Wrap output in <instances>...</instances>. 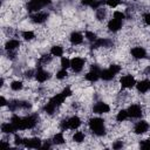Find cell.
<instances>
[{"label":"cell","instance_id":"obj_1","mask_svg":"<svg viewBox=\"0 0 150 150\" xmlns=\"http://www.w3.org/2000/svg\"><path fill=\"white\" fill-rule=\"evenodd\" d=\"M71 95V90H70V88H64L61 93H59V94H56L55 96H53L50 100H49V102L43 107V110L47 112V114H49V115H53L54 114V111L63 103V101L68 97V96H70Z\"/></svg>","mask_w":150,"mask_h":150},{"label":"cell","instance_id":"obj_2","mask_svg":"<svg viewBox=\"0 0 150 150\" xmlns=\"http://www.w3.org/2000/svg\"><path fill=\"white\" fill-rule=\"evenodd\" d=\"M39 121L38 115H29L26 117H20L18 115H13L11 117V122L15 125L18 130H26V129H32L36 125Z\"/></svg>","mask_w":150,"mask_h":150},{"label":"cell","instance_id":"obj_3","mask_svg":"<svg viewBox=\"0 0 150 150\" xmlns=\"http://www.w3.org/2000/svg\"><path fill=\"white\" fill-rule=\"evenodd\" d=\"M88 125H89V129L93 131V134H95L96 136L105 135V124H104V121L102 118L93 117L89 120Z\"/></svg>","mask_w":150,"mask_h":150},{"label":"cell","instance_id":"obj_4","mask_svg":"<svg viewBox=\"0 0 150 150\" xmlns=\"http://www.w3.org/2000/svg\"><path fill=\"white\" fill-rule=\"evenodd\" d=\"M80 125H81V120H80V117H77V116H71V117H69V118L63 120V121L61 122V124H60V128H61L62 130H68V129L75 130V129H77Z\"/></svg>","mask_w":150,"mask_h":150},{"label":"cell","instance_id":"obj_5","mask_svg":"<svg viewBox=\"0 0 150 150\" xmlns=\"http://www.w3.org/2000/svg\"><path fill=\"white\" fill-rule=\"evenodd\" d=\"M121 70V67L117 64H111L109 68L107 69H102L101 70V79L104 81H110L115 77V75Z\"/></svg>","mask_w":150,"mask_h":150},{"label":"cell","instance_id":"obj_6","mask_svg":"<svg viewBox=\"0 0 150 150\" xmlns=\"http://www.w3.org/2000/svg\"><path fill=\"white\" fill-rule=\"evenodd\" d=\"M101 68L97 66V64H93L91 66V68H90V70L87 73V75H86V80L87 81H89V82H95V81H97L100 77H101Z\"/></svg>","mask_w":150,"mask_h":150},{"label":"cell","instance_id":"obj_7","mask_svg":"<svg viewBox=\"0 0 150 150\" xmlns=\"http://www.w3.org/2000/svg\"><path fill=\"white\" fill-rule=\"evenodd\" d=\"M32 104L26 101H11L8 102V108L11 111H15L18 109H29Z\"/></svg>","mask_w":150,"mask_h":150},{"label":"cell","instance_id":"obj_8","mask_svg":"<svg viewBox=\"0 0 150 150\" xmlns=\"http://www.w3.org/2000/svg\"><path fill=\"white\" fill-rule=\"evenodd\" d=\"M120 82H121V86L123 88H127V89L132 88V87L136 86V80H135V77L132 75H124V76H122Z\"/></svg>","mask_w":150,"mask_h":150},{"label":"cell","instance_id":"obj_9","mask_svg":"<svg viewBox=\"0 0 150 150\" xmlns=\"http://www.w3.org/2000/svg\"><path fill=\"white\" fill-rule=\"evenodd\" d=\"M23 146L26 148H30V149H39L42 146L41 144V139L40 138H23Z\"/></svg>","mask_w":150,"mask_h":150},{"label":"cell","instance_id":"obj_10","mask_svg":"<svg viewBox=\"0 0 150 150\" xmlns=\"http://www.w3.org/2000/svg\"><path fill=\"white\" fill-rule=\"evenodd\" d=\"M84 67V60L82 57H74L73 60H70V68L75 71V73H80Z\"/></svg>","mask_w":150,"mask_h":150},{"label":"cell","instance_id":"obj_11","mask_svg":"<svg viewBox=\"0 0 150 150\" xmlns=\"http://www.w3.org/2000/svg\"><path fill=\"white\" fill-rule=\"evenodd\" d=\"M127 111H128L129 117H132V118H139L142 116V108L138 104H131L127 109Z\"/></svg>","mask_w":150,"mask_h":150},{"label":"cell","instance_id":"obj_12","mask_svg":"<svg viewBox=\"0 0 150 150\" xmlns=\"http://www.w3.org/2000/svg\"><path fill=\"white\" fill-rule=\"evenodd\" d=\"M109 110H110V107L104 102H97L93 108V111L95 114H105V112H109Z\"/></svg>","mask_w":150,"mask_h":150},{"label":"cell","instance_id":"obj_13","mask_svg":"<svg viewBox=\"0 0 150 150\" xmlns=\"http://www.w3.org/2000/svg\"><path fill=\"white\" fill-rule=\"evenodd\" d=\"M48 19V13L46 12H35L32 15V21L34 23H42Z\"/></svg>","mask_w":150,"mask_h":150},{"label":"cell","instance_id":"obj_14","mask_svg":"<svg viewBox=\"0 0 150 150\" xmlns=\"http://www.w3.org/2000/svg\"><path fill=\"white\" fill-rule=\"evenodd\" d=\"M148 129H149V124H148L145 121H139V122H137V123L135 124V127H134V131H135V134H137V135H141V134L146 132Z\"/></svg>","mask_w":150,"mask_h":150},{"label":"cell","instance_id":"obj_15","mask_svg":"<svg viewBox=\"0 0 150 150\" xmlns=\"http://www.w3.org/2000/svg\"><path fill=\"white\" fill-rule=\"evenodd\" d=\"M108 28L110 32H117L122 28V20L120 19H116V18H112L109 22H108Z\"/></svg>","mask_w":150,"mask_h":150},{"label":"cell","instance_id":"obj_16","mask_svg":"<svg viewBox=\"0 0 150 150\" xmlns=\"http://www.w3.org/2000/svg\"><path fill=\"white\" fill-rule=\"evenodd\" d=\"M49 76H50V74H49L47 70H45L43 68H41V67H39V69H38L36 73H35V77H36V80H38L39 82H45V81H47V80L49 79Z\"/></svg>","mask_w":150,"mask_h":150},{"label":"cell","instance_id":"obj_17","mask_svg":"<svg viewBox=\"0 0 150 150\" xmlns=\"http://www.w3.org/2000/svg\"><path fill=\"white\" fill-rule=\"evenodd\" d=\"M112 45V41L109 39H97L91 43L93 48H98V47H110Z\"/></svg>","mask_w":150,"mask_h":150},{"label":"cell","instance_id":"obj_18","mask_svg":"<svg viewBox=\"0 0 150 150\" xmlns=\"http://www.w3.org/2000/svg\"><path fill=\"white\" fill-rule=\"evenodd\" d=\"M131 55L135 59H144L146 56V52L143 47H134L131 49Z\"/></svg>","mask_w":150,"mask_h":150},{"label":"cell","instance_id":"obj_19","mask_svg":"<svg viewBox=\"0 0 150 150\" xmlns=\"http://www.w3.org/2000/svg\"><path fill=\"white\" fill-rule=\"evenodd\" d=\"M69 40H70V43L71 45H75V46L76 45H80L83 41V35L81 33H79V32H73L70 34V36H69Z\"/></svg>","mask_w":150,"mask_h":150},{"label":"cell","instance_id":"obj_20","mask_svg":"<svg viewBox=\"0 0 150 150\" xmlns=\"http://www.w3.org/2000/svg\"><path fill=\"white\" fill-rule=\"evenodd\" d=\"M136 87H137V90L139 93H142V94L146 93L150 89V81L149 80H142L138 83H136Z\"/></svg>","mask_w":150,"mask_h":150},{"label":"cell","instance_id":"obj_21","mask_svg":"<svg viewBox=\"0 0 150 150\" xmlns=\"http://www.w3.org/2000/svg\"><path fill=\"white\" fill-rule=\"evenodd\" d=\"M18 129L15 128V125L12 123V122H8V123H2L1 124V131L4 134H13Z\"/></svg>","mask_w":150,"mask_h":150},{"label":"cell","instance_id":"obj_22","mask_svg":"<svg viewBox=\"0 0 150 150\" xmlns=\"http://www.w3.org/2000/svg\"><path fill=\"white\" fill-rule=\"evenodd\" d=\"M19 46H20L19 40L13 39V40H9V41H7V42H6L5 48H6V50H7V52H14Z\"/></svg>","mask_w":150,"mask_h":150},{"label":"cell","instance_id":"obj_23","mask_svg":"<svg viewBox=\"0 0 150 150\" xmlns=\"http://www.w3.org/2000/svg\"><path fill=\"white\" fill-rule=\"evenodd\" d=\"M41 8H42V6H41L39 2L34 1V0H30V1L27 4V9H28L29 12H40Z\"/></svg>","mask_w":150,"mask_h":150},{"label":"cell","instance_id":"obj_24","mask_svg":"<svg viewBox=\"0 0 150 150\" xmlns=\"http://www.w3.org/2000/svg\"><path fill=\"white\" fill-rule=\"evenodd\" d=\"M81 2H82V5L89 6V7L94 8V9H97L100 7V5H101V2L98 0H82Z\"/></svg>","mask_w":150,"mask_h":150},{"label":"cell","instance_id":"obj_25","mask_svg":"<svg viewBox=\"0 0 150 150\" xmlns=\"http://www.w3.org/2000/svg\"><path fill=\"white\" fill-rule=\"evenodd\" d=\"M50 54L53 56H62L63 54V48L61 46H53L50 49Z\"/></svg>","mask_w":150,"mask_h":150},{"label":"cell","instance_id":"obj_26","mask_svg":"<svg viewBox=\"0 0 150 150\" xmlns=\"http://www.w3.org/2000/svg\"><path fill=\"white\" fill-rule=\"evenodd\" d=\"M73 141L76 142V143H81L84 141V134L82 131H76L73 136Z\"/></svg>","mask_w":150,"mask_h":150},{"label":"cell","instance_id":"obj_27","mask_svg":"<svg viewBox=\"0 0 150 150\" xmlns=\"http://www.w3.org/2000/svg\"><path fill=\"white\" fill-rule=\"evenodd\" d=\"M129 117V115H128V111L127 110H120L118 111V114H117V116H116V120L118 121V122H122V121H124V120H127Z\"/></svg>","mask_w":150,"mask_h":150},{"label":"cell","instance_id":"obj_28","mask_svg":"<svg viewBox=\"0 0 150 150\" xmlns=\"http://www.w3.org/2000/svg\"><path fill=\"white\" fill-rule=\"evenodd\" d=\"M53 143H54V144H63V143H64V137H63V135H62L61 132L54 135V137H53Z\"/></svg>","mask_w":150,"mask_h":150},{"label":"cell","instance_id":"obj_29","mask_svg":"<svg viewBox=\"0 0 150 150\" xmlns=\"http://www.w3.org/2000/svg\"><path fill=\"white\" fill-rule=\"evenodd\" d=\"M22 87H23V83H22L21 81H13V82L11 83V88H12L13 90H15V91L21 90Z\"/></svg>","mask_w":150,"mask_h":150},{"label":"cell","instance_id":"obj_30","mask_svg":"<svg viewBox=\"0 0 150 150\" xmlns=\"http://www.w3.org/2000/svg\"><path fill=\"white\" fill-rule=\"evenodd\" d=\"M22 38L25 40L29 41V40H33L35 38V35H34V33L32 30H25V32H22Z\"/></svg>","mask_w":150,"mask_h":150},{"label":"cell","instance_id":"obj_31","mask_svg":"<svg viewBox=\"0 0 150 150\" xmlns=\"http://www.w3.org/2000/svg\"><path fill=\"white\" fill-rule=\"evenodd\" d=\"M104 16H105V9L98 7V8L96 9V18H97L98 20H103Z\"/></svg>","mask_w":150,"mask_h":150},{"label":"cell","instance_id":"obj_32","mask_svg":"<svg viewBox=\"0 0 150 150\" xmlns=\"http://www.w3.org/2000/svg\"><path fill=\"white\" fill-rule=\"evenodd\" d=\"M86 38L93 43L94 41H96L97 40V36H96V34L95 33H93V32H89V30H87L86 32Z\"/></svg>","mask_w":150,"mask_h":150},{"label":"cell","instance_id":"obj_33","mask_svg":"<svg viewBox=\"0 0 150 150\" xmlns=\"http://www.w3.org/2000/svg\"><path fill=\"white\" fill-rule=\"evenodd\" d=\"M61 67H62L63 69L69 68V67H70V60L67 59V57H62V59H61Z\"/></svg>","mask_w":150,"mask_h":150},{"label":"cell","instance_id":"obj_34","mask_svg":"<svg viewBox=\"0 0 150 150\" xmlns=\"http://www.w3.org/2000/svg\"><path fill=\"white\" fill-rule=\"evenodd\" d=\"M67 75H68V74H67V69H63V68L56 73V77H57L59 80H62V79H64Z\"/></svg>","mask_w":150,"mask_h":150},{"label":"cell","instance_id":"obj_35","mask_svg":"<svg viewBox=\"0 0 150 150\" xmlns=\"http://www.w3.org/2000/svg\"><path fill=\"white\" fill-rule=\"evenodd\" d=\"M121 0H105V4L109 6V7H117L120 5Z\"/></svg>","mask_w":150,"mask_h":150},{"label":"cell","instance_id":"obj_36","mask_svg":"<svg viewBox=\"0 0 150 150\" xmlns=\"http://www.w3.org/2000/svg\"><path fill=\"white\" fill-rule=\"evenodd\" d=\"M50 60H52V56H50V55H43V56L40 59L39 63H40V64H46V63H48Z\"/></svg>","mask_w":150,"mask_h":150},{"label":"cell","instance_id":"obj_37","mask_svg":"<svg viewBox=\"0 0 150 150\" xmlns=\"http://www.w3.org/2000/svg\"><path fill=\"white\" fill-rule=\"evenodd\" d=\"M139 146H141L142 149H144V150H150V139L143 141V142L139 144Z\"/></svg>","mask_w":150,"mask_h":150},{"label":"cell","instance_id":"obj_38","mask_svg":"<svg viewBox=\"0 0 150 150\" xmlns=\"http://www.w3.org/2000/svg\"><path fill=\"white\" fill-rule=\"evenodd\" d=\"M112 148L116 149V150H117V149H122V148H123V142H122V141H116V142L112 144Z\"/></svg>","mask_w":150,"mask_h":150},{"label":"cell","instance_id":"obj_39","mask_svg":"<svg viewBox=\"0 0 150 150\" xmlns=\"http://www.w3.org/2000/svg\"><path fill=\"white\" fill-rule=\"evenodd\" d=\"M15 141V144L16 145H23V138H21L20 136H18V135H15V138H14Z\"/></svg>","mask_w":150,"mask_h":150},{"label":"cell","instance_id":"obj_40","mask_svg":"<svg viewBox=\"0 0 150 150\" xmlns=\"http://www.w3.org/2000/svg\"><path fill=\"white\" fill-rule=\"evenodd\" d=\"M114 18H116V19H120V20H123L124 19V13H122V12H115L114 13Z\"/></svg>","mask_w":150,"mask_h":150},{"label":"cell","instance_id":"obj_41","mask_svg":"<svg viewBox=\"0 0 150 150\" xmlns=\"http://www.w3.org/2000/svg\"><path fill=\"white\" fill-rule=\"evenodd\" d=\"M143 20H144V22H145L146 25L150 26V12H149V13H145V14L143 15Z\"/></svg>","mask_w":150,"mask_h":150},{"label":"cell","instance_id":"obj_42","mask_svg":"<svg viewBox=\"0 0 150 150\" xmlns=\"http://www.w3.org/2000/svg\"><path fill=\"white\" fill-rule=\"evenodd\" d=\"M34 1L39 2L42 7H45V6H47V5H49V4H50V0H34Z\"/></svg>","mask_w":150,"mask_h":150},{"label":"cell","instance_id":"obj_43","mask_svg":"<svg viewBox=\"0 0 150 150\" xmlns=\"http://www.w3.org/2000/svg\"><path fill=\"white\" fill-rule=\"evenodd\" d=\"M33 74H34V71H33V70H28V71H26L25 76H26V77H32V76H33Z\"/></svg>","mask_w":150,"mask_h":150},{"label":"cell","instance_id":"obj_44","mask_svg":"<svg viewBox=\"0 0 150 150\" xmlns=\"http://www.w3.org/2000/svg\"><path fill=\"white\" fill-rule=\"evenodd\" d=\"M49 148H50V143H49V142H46V143L41 146V149H49Z\"/></svg>","mask_w":150,"mask_h":150},{"label":"cell","instance_id":"obj_45","mask_svg":"<svg viewBox=\"0 0 150 150\" xmlns=\"http://www.w3.org/2000/svg\"><path fill=\"white\" fill-rule=\"evenodd\" d=\"M0 100H1V105H6V104H7V101H6V98H5L4 96H1Z\"/></svg>","mask_w":150,"mask_h":150},{"label":"cell","instance_id":"obj_46","mask_svg":"<svg viewBox=\"0 0 150 150\" xmlns=\"http://www.w3.org/2000/svg\"><path fill=\"white\" fill-rule=\"evenodd\" d=\"M1 144H2V146H6V148H9V144H7V143H6L5 141H2V142H1Z\"/></svg>","mask_w":150,"mask_h":150},{"label":"cell","instance_id":"obj_47","mask_svg":"<svg viewBox=\"0 0 150 150\" xmlns=\"http://www.w3.org/2000/svg\"><path fill=\"white\" fill-rule=\"evenodd\" d=\"M149 139H150V137H149Z\"/></svg>","mask_w":150,"mask_h":150}]
</instances>
